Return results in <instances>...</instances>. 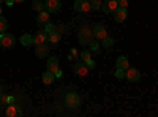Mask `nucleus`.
Wrapping results in <instances>:
<instances>
[{"label":"nucleus","mask_w":158,"mask_h":117,"mask_svg":"<svg viewBox=\"0 0 158 117\" xmlns=\"http://www.w3.org/2000/svg\"><path fill=\"white\" fill-rule=\"evenodd\" d=\"M77 40H79V44H89L92 40H94V30L89 29V27H82L81 30H79Z\"/></svg>","instance_id":"f257e3e1"},{"label":"nucleus","mask_w":158,"mask_h":117,"mask_svg":"<svg viewBox=\"0 0 158 117\" xmlns=\"http://www.w3.org/2000/svg\"><path fill=\"white\" fill-rule=\"evenodd\" d=\"M65 105H67V108L70 109H76L79 108V105H81V98H79L77 94H67V97H65Z\"/></svg>","instance_id":"f03ea898"},{"label":"nucleus","mask_w":158,"mask_h":117,"mask_svg":"<svg viewBox=\"0 0 158 117\" xmlns=\"http://www.w3.org/2000/svg\"><path fill=\"white\" fill-rule=\"evenodd\" d=\"M73 8L77 13H89L92 10V5H90L89 0H76V2L73 3Z\"/></svg>","instance_id":"7ed1b4c3"},{"label":"nucleus","mask_w":158,"mask_h":117,"mask_svg":"<svg viewBox=\"0 0 158 117\" xmlns=\"http://www.w3.org/2000/svg\"><path fill=\"white\" fill-rule=\"evenodd\" d=\"M15 43H16V38L11 33H6V32L0 33V44L3 48H11V46H15Z\"/></svg>","instance_id":"20e7f679"},{"label":"nucleus","mask_w":158,"mask_h":117,"mask_svg":"<svg viewBox=\"0 0 158 117\" xmlns=\"http://www.w3.org/2000/svg\"><path fill=\"white\" fill-rule=\"evenodd\" d=\"M62 8V2L60 0H46L44 2V10L49 13H57Z\"/></svg>","instance_id":"39448f33"},{"label":"nucleus","mask_w":158,"mask_h":117,"mask_svg":"<svg viewBox=\"0 0 158 117\" xmlns=\"http://www.w3.org/2000/svg\"><path fill=\"white\" fill-rule=\"evenodd\" d=\"M125 79H128L130 82H138L141 79V73L136 68H127L125 70Z\"/></svg>","instance_id":"423d86ee"},{"label":"nucleus","mask_w":158,"mask_h":117,"mask_svg":"<svg viewBox=\"0 0 158 117\" xmlns=\"http://www.w3.org/2000/svg\"><path fill=\"white\" fill-rule=\"evenodd\" d=\"M5 115L6 117H16V115H22V109L19 106H16L15 103H8L6 109H5Z\"/></svg>","instance_id":"0eeeda50"},{"label":"nucleus","mask_w":158,"mask_h":117,"mask_svg":"<svg viewBox=\"0 0 158 117\" xmlns=\"http://www.w3.org/2000/svg\"><path fill=\"white\" fill-rule=\"evenodd\" d=\"M117 6H118V5H117V0H106V2L101 5V10H103L104 15H111V13L115 11Z\"/></svg>","instance_id":"6e6552de"},{"label":"nucleus","mask_w":158,"mask_h":117,"mask_svg":"<svg viewBox=\"0 0 158 117\" xmlns=\"http://www.w3.org/2000/svg\"><path fill=\"white\" fill-rule=\"evenodd\" d=\"M127 16H128L127 8H122V6H117V8H115V11H114V19H115V22H123V21L127 19Z\"/></svg>","instance_id":"1a4fd4ad"},{"label":"nucleus","mask_w":158,"mask_h":117,"mask_svg":"<svg viewBox=\"0 0 158 117\" xmlns=\"http://www.w3.org/2000/svg\"><path fill=\"white\" fill-rule=\"evenodd\" d=\"M89 73V67L85 65V62H77L76 65H74V74H77V76H85Z\"/></svg>","instance_id":"9d476101"},{"label":"nucleus","mask_w":158,"mask_h":117,"mask_svg":"<svg viewBox=\"0 0 158 117\" xmlns=\"http://www.w3.org/2000/svg\"><path fill=\"white\" fill-rule=\"evenodd\" d=\"M48 36L49 33L46 30H40L35 36H33V44H41V43H46L48 41Z\"/></svg>","instance_id":"9b49d317"},{"label":"nucleus","mask_w":158,"mask_h":117,"mask_svg":"<svg viewBox=\"0 0 158 117\" xmlns=\"http://www.w3.org/2000/svg\"><path fill=\"white\" fill-rule=\"evenodd\" d=\"M49 22V11L43 10V11H38V16H36V24L38 25H46Z\"/></svg>","instance_id":"f8f14e48"},{"label":"nucleus","mask_w":158,"mask_h":117,"mask_svg":"<svg viewBox=\"0 0 158 117\" xmlns=\"http://www.w3.org/2000/svg\"><path fill=\"white\" fill-rule=\"evenodd\" d=\"M46 68H48L49 71H52V73H56V70L59 68V59H57L56 56H51V57L48 59Z\"/></svg>","instance_id":"ddd939ff"},{"label":"nucleus","mask_w":158,"mask_h":117,"mask_svg":"<svg viewBox=\"0 0 158 117\" xmlns=\"http://www.w3.org/2000/svg\"><path fill=\"white\" fill-rule=\"evenodd\" d=\"M92 30H94V38H98V40H103L104 36H108L106 29H104L103 25H95Z\"/></svg>","instance_id":"4468645a"},{"label":"nucleus","mask_w":158,"mask_h":117,"mask_svg":"<svg viewBox=\"0 0 158 117\" xmlns=\"http://www.w3.org/2000/svg\"><path fill=\"white\" fill-rule=\"evenodd\" d=\"M48 52H49V48H48V44H46V43L36 44V57L43 59V57H46V56H48Z\"/></svg>","instance_id":"2eb2a0df"},{"label":"nucleus","mask_w":158,"mask_h":117,"mask_svg":"<svg viewBox=\"0 0 158 117\" xmlns=\"http://www.w3.org/2000/svg\"><path fill=\"white\" fill-rule=\"evenodd\" d=\"M41 79H43V82H44V84H52V82L56 81V74L52 73V71H49V70H48V71H44V73H43Z\"/></svg>","instance_id":"dca6fc26"},{"label":"nucleus","mask_w":158,"mask_h":117,"mask_svg":"<svg viewBox=\"0 0 158 117\" xmlns=\"http://www.w3.org/2000/svg\"><path fill=\"white\" fill-rule=\"evenodd\" d=\"M117 68H123V70L130 68V62H128V59L125 56L117 57Z\"/></svg>","instance_id":"f3484780"},{"label":"nucleus","mask_w":158,"mask_h":117,"mask_svg":"<svg viewBox=\"0 0 158 117\" xmlns=\"http://www.w3.org/2000/svg\"><path fill=\"white\" fill-rule=\"evenodd\" d=\"M19 43H21L22 46H30V44H33V36L29 35V33H24V35L21 36Z\"/></svg>","instance_id":"a211bd4d"},{"label":"nucleus","mask_w":158,"mask_h":117,"mask_svg":"<svg viewBox=\"0 0 158 117\" xmlns=\"http://www.w3.org/2000/svg\"><path fill=\"white\" fill-rule=\"evenodd\" d=\"M60 40H62V35H60L59 32H56V30H54V32H51L49 36H48V41H49V43H54V44L59 43Z\"/></svg>","instance_id":"6ab92c4d"},{"label":"nucleus","mask_w":158,"mask_h":117,"mask_svg":"<svg viewBox=\"0 0 158 117\" xmlns=\"http://www.w3.org/2000/svg\"><path fill=\"white\" fill-rule=\"evenodd\" d=\"M6 29H8V21H6V18H3L2 15H0V33L5 32Z\"/></svg>","instance_id":"aec40b11"},{"label":"nucleus","mask_w":158,"mask_h":117,"mask_svg":"<svg viewBox=\"0 0 158 117\" xmlns=\"http://www.w3.org/2000/svg\"><path fill=\"white\" fill-rule=\"evenodd\" d=\"M90 5H92V10H94V11H98V10H101L103 2H101V0H90Z\"/></svg>","instance_id":"412c9836"},{"label":"nucleus","mask_w":158,"mask_h":117,"mask_svg":"<svg viewBox=\"0 0 158 117\" xmlns=\"http://www.w3.org/2000/svg\"><path fill=\"white\" fill-rule=\"evenodd\" d=\"M103 44H104V48H112L114 40H112L111 36H104V38H103Z\"/></svg>","instance_id":"4be33fe9"},{"label":"nucleus","mask_w":158,"mask_h":117,"mask_svg":"<svg viewBox=\"0 0 158 117\" xmlns=\"http://www.w3.org/2000/svg\"><path fill=\"white\" fill-rule=\"evenodd\" d=\"M79 57H81V60H82V62L90 60V59H92V56H90V51H82V52L79 54Z\"/></svg>","instance_id":"5701e85b"},{"label":"nucleus","mask_w":158,"mask_h":117,"mask_svg":"<svg viewBox=\"0 0 158 117\" xmlns=\"http://www.w3.org/2000/svg\"><path fill=\"white\" fill-rule=\"evenodd\" d=\"M32 6H33V10H36V11H43V10H44V3H41L40 0H35Z\"/></svg>","instance_id":"b1692460"},{"label":"nucleus","mask_w":158,"mask_h":117,"mask_svg":"<svg viewBox=\"0 0 158 117\" xmlns=\"http://www.w3.org/2000/svg\"><path fill=\"white\" fill-rule=\"evenodd\" d=\"M115 77H118V79H125V70L123 68H117L115 70Z\"/></svg>","instance_id":"393cba45"},{"label":"nucleus","mask_w":158,"mask_h":117,"mask_svg":"<svg viewBox=\"0 0 158 117\" xmlns=\"http://www.w3.org/2000/svg\"><path fill=\"white\" fill-rule=\"evenodd\" d=\"M117 5H118V6H122V8H128L130 0H117Z\"/></svg>","instance_id":"a878e982"},{"label":"nucleus","mask_w":158,"mask_h":117,"mask_svg":"<svg viewBox=\"0 0 158 117\" xmlns=\"http://www.w3.org/2000/svg\"><path fill=\"white\" fill-rule=\"evenodd\" d=\"M44 30H46L48 33H51V32H54V30H56V27H54V25H52L51 22H48V24L44 25Z\"/></svg>","instance_id":"bb28decb"},{"label":"nucleus","mask_w":158,"mask_h":117,"mask_svg":"<svg viewBox=\"0 0 158 117\" xmlns=\"http://www.w3.org/2000/svg\"><path fill=\"white\" fill-rule=\"evenodd\" d=\"M89 44H90V48H92V51H98V49H100V44H98L97 41H94V40H92V41H90Z\"/></svg>","instance_id":"cd10ccee"},{"label":"nucleus","mask_w":158,"mask_h":117,"mask_svg":"<svg viewBox=\"0 0 158 117\" xmlns=\"http://www.w3.org/2000/svg\"><path fill=\"white\" fill-rule=\"evenodd\" d=\"M0 101H2L3 103V105H8V97L2 92V94H0Z\"/></svg>","instance_id":"c85d7f7f"},{"label":"nucleus","mask_w":158,"mask_h":117,"mask_svg":"<svg viewBox=\"0 0 158 117\" xmlns=\"http://www.w3.org/2000/svg\"><path fill=\"white\" fill-rule=\"evenodd\" d=\"M85 65L89 67V70H90V68H95V62L92 60V59H90V60H87V62H85Z\"/></svg>","instance_id":"c756f323"},{"label":"nucleus","mask_w":158,"mask_h":117,"mask_svg":"<svg viewBox=\"0 0 158 117\" xmlns=\"http://www.w3.org/2000/svg\"><path fill=\"white\" fill-rule=\"evenodd\" d=\"M15 3H16L15 0H5V5H6V6H13Z\"/></svg>","instance_id":"7c9ffc66"},{"label":"nucleus","mask_w":158,"mask_h":117,"mask_svg":"<svg viewBox=\"0 0 158 117\" xmlns=\"http://www.w3.org/2000/svg\"><path fill=\"white\" fill-rule=\"evenodd\" d=\"M54 74H56V77H60V76H62V70H60V68H57Z\"/></svg>","instance_id":"2f4dec72"},{"label":"nucleus","mask_w":158,"mask_h":117,"mask_svg":"<svg viewBox=\"0 0 158 117\" xmlns=\"http://www.w3.org/2000/svg\"><path fill=\"white\" fill-rule=\"evenodd\" d=\"M15 2H16V3H24L25 0H15Z\"/></svg>","instance_id":"473e14b6"},{"label":"nucleus","mask_w":158,"mask_h":117,"mask_svg":"<svg viewBox=\"0 0 158 117\" xmlns=\"http://www.w3.org/2000/svg\"><path fill=\"white\" fill-rule=\"evenodd\" d=\"M3 92V87H2V84H0V94H2Z\"/></svg>","instance_id":"72a5a7b5"},{"label":"nucleus","mask_w":158,"mask_h":117,"mask_svg":"<svg viewBox=\"0 0 158 117\" xmlns=\"http://www.w3.org/2000/svg\"><path fill=\"white\" fill-rule=\"evenodd\" d=\"M3 2H5V0H0V5H2V3H3Z\"/></svg>","instance_id":"f704fd0d"},{"label":"nucleus","mask_w":158,"mask_h":117,"mask_svg":"<svg viewBox=\"0 0 158 117\" xmlns=\"http://www.w3.org/2000/svg\"><path fill=\"white\" fill-rule=\"evenodd\" d=\"M0 15H2V6H0Z\"/></svg>","instance_id":"c9c22d12"},{"label":"nucleus","mask_w":158,"mask_h":117,"mask_svg":"<svg viewBox=\"0 0 158 117\" xmlns=\"http://www.w3.org/2000/svg\"><path fill=\"white\" fill-rule=\"evenodd\" d=\"M89 2H90V0H89Z\"/></svg>","instance_id":"e433bc0d"}]
</instances>
